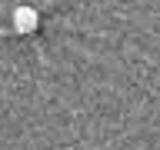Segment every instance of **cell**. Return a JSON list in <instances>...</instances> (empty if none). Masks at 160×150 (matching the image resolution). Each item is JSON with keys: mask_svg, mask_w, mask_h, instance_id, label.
<instances>
[{"mask_svg": "<svg viewBox=\"0 0 160 150\" xmlns=\"http://www.w3.org/2000/svg\"><path fill=\"white\" fill-rule=\"evenodd\" d=\"M37 27H40V13L33 7H17L13 10V30H17L20 37H30Z\"/></svg>", "mask_w": 160, "mask_h": 150, "instance_id": "6da1fadb", "label": "cell"}]
</instances>
